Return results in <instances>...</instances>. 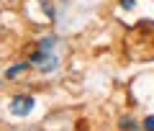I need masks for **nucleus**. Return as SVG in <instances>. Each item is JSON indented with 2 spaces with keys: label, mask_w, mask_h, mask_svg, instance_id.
<instances>
[{
  "label": "nucleus",
  "mask_w": 154,
  "mask_h": 131,
  "mask_svg": "<svg viewBox=\"0 0 154 131\" xmlns=\"http://www.w3.org/2000/svg\"><path fill=\"white\" fill-rule=\"evenodd\" d=\"M134 5H136V0H121V8H126V11H131Z\"/></svg>",
  "instance_id": "8"
},
{
  "label": "nucleus",
  "mask_w": 154,
  "mask_h": 131,
  "mask_svg": "<svg viewBox=\"0 0 154 131\" xmlns=\"http://www.w3.org/2000/svg\"><path fill=\"white\" fill-rule=\"evenodd\" d=\"M31 64H36L41 72H54L57 67H59V57L54 54V51H41L36 49L31 54Z\"/></svg>",
  "instance_id": "1"
},
{
  "label": "nucleus",
  "mask_w": 154,
  "mask_h": 131,
  "mask_svg": "<svg viewBox=\"0 0 154 131\" xmlns=\"http://www.w3.org/2000/svg\"><path fill=\"white\" fill-rule=\"evenodd\" d=\"M33 105H36L33 95H16V98L11 100V113L21 118V116H28V113H31Z\"/></svg>",
  "instance_id": "2"
},
{
  "label": "nucleus",
  "mask_w": 154,
  "mask_h": 131,
  "mask_svg": "<svg viewBox=\"0 0 154 131\" xmlns=\"http://www.w3.org/2000/svg\"><path fill=\"white\" fill-rule=\"evenodd\" d=\"M54 44H57L54 36H46V39L38 41V49H41V51H54Z\"/></svg>",
  "instance_id": "4"
},
{
  "label": "nucleus",
  "mask_w": 154,
  "mask_h": 131,
  "mask_svg": "<svg viewBox=\"0 0 154 131\" xmlns=\"http://www.w3.org/2000/svg\"><path fill=\"white\" fill-rule=\"evenodd\" d=\"M144 129H152L154 131V116H146V118H144Z\"/></svg>",
  "instance_id": "7"
},
{
  "label": "nucleus",
  "mask_w": 154,
  "mask_h": 131,
  "mask_svg": "<svg viewBox=\"0 0 154 131\" xmlns=\"http://www.w3.org/2000/svg\"><path fill=\"white\" fill-rule=\"evenodd\" d=\"M118 126H121V129H136V121H134V118H128V116H123V118L121 121H118Z\"/></svg>",
  "instance_id": "6"
},
{
  "label": "nucleus",
  "mask_w": 154,
  "mask_h": 131,
  "mask_svg": "<svg viewBox=\"0 0 154 131\" xmlns=\"http://www.w3.org/2000/svg\"><path fill=\"white\" fill-rule=\"evenodd\" d=\"M28 64H31V62H21V64H13L11 70L5 72V77H8V80H16L18 75H23V72L28 70Z\"/></svg>",
  "instance_id": "3"
},
{
  "label": "nucleus",
  "mask_w": 154,
  "mask_h": 131,
  "mask_svg": "<svg viewBox=\"0 0 154 131\" xmlns=\"http://www.w3.org/2000/svg\"><path fill=\"white\" fill-rule=\"evenodd\" d=\"M41 11L46 13V18H49V21H54V18H57V11H54V5H51L49 0H41Z\"/></svg>",
  "instance_id": "5"
}]
</instances>
